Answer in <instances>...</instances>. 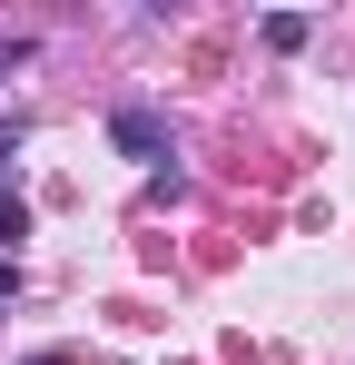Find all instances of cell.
Here are the masks:
<instances>
[{"instance_id":"cell-2","label":"cell","mask_w":355,"mask_h":365,"mask_svg":"<svg viewBox=\"0 0 355 365\" xmlns=\"http://www.w3.org/2000/svg\"><path fill=\"white\" fill-rule=\"evenodd\" d=\"M20 138H30V128H20V119H0V168L20 158Z\"/></svg>"},{"instance_id":"cell-3","label":"cell","mask_w":355,"mask_h":365,"mask_svg":"<svg viewBox=\"0 0 355 365\" xmlns=\"http://www.w3.org/2000/svg\"><path fill=\"white\" fill-rule=\"evenodd\" d=\"M10 297H20V267H10V257H0V306H10Z\"/></svg>"},{"instance_id":"cell-1","label":"cell","mask_w":355,"mask_h":365,"mask_svg":"<svg viewBox=\"0 0 355 365\" xmlns=\"http://www.w3.org/2000/svg\"><path fill=\"white\" fill-rule=\"evenodd\" d=\"M109 138L138 158V168H158V158H168V119H158V109H118V119H109Z\"/></svg>"}]
</instances>
